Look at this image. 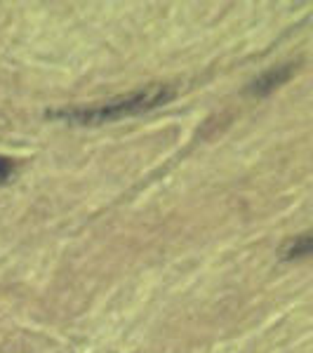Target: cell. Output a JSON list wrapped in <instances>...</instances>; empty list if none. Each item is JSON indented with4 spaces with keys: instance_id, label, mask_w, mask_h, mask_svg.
<instances>
[{
    "instance_id": "6da1fadb",
    "label": "cell",
    "mask_w": 313,
    "mask_h": 353,
    "mask_svg": "<svg viewBox=\"0 0 313 353\" xmlns=\"http://www.w3.org/2000/svg\"><path fill=\"white\" fill-rule=\"evenodd\" d=\"M174 97V92L165 85H153L149 90H141V92H132L128 97H116L104 104H94L90 109H64V111H52L48 113L50 118H61V121L76 123V125H99V123H111L121 121L125 116H139L151 109L168 104Z\"/></svg>"
},
{
    "instance_id": "7a4b0ae2",
    "label": "cell",
    "mask_w": 313,
    "mask_h": 353,
    "mask_svg": "<svg viewBox=\"0 0 313 353\" xmlns=\"http://www.w3.org/2000/svg\"><path fill=\"white\" fill-rule=\"evenodd\" d=\"M294 73V64H283V66H276L271 71H266L264 76H259L257 81L252 83V94L257 97H264L273 92L276 88H281L283 83H287Z\"/></svg>"
},
{
    "instance_id": "3957f363",
    "label": "cell",
    "mask_w": 313,
    "mask_h": 353,
    "mask_svg": "<svg viewBox=\"0 0 313 353\" xmlns=\"http://www.w3.org/2000/svg\"><path fill=\"white\" fill-rule=\"evenodd\" d=\"M311 252V236L309 233H301L294 241H290L285 248H283V259H301Z\"/></svg>"
},
{
    "instance_id": "277c9868",
    "label": "cell",
    "mask_w": 313,
    "mask_h": 353,
    "mask_svg": "<svg viewBox=\"0 0 313 353\" xmlns=\"http://www.w3.org/2000/svg\"><path fill=\"white\" fill-rule=\"evenodd\" d=\"M14 174H17V163L12 161V158L0 156V184H8V181H12Z\"/></svg>"
}]
</instances>
